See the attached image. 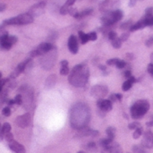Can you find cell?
Listing matches in <instances>:
<instances>
[{"label": "cell", "mask_w": 153, "mask_h": 153, "mask_svg": "<svg viewBox=\"0 0 153 153\" xmlns=\"http://www.w3.org/2000/svg\"><path fill=\"white\" fill-rule=\"evenodd\" d=\"M122 42H123V41L120 39V38H117L116 39H114V40H112V41H111V44H112L113 48H115L118 49V48H121V46H122Z\"/></svg>", "instance_id": "cell-26"}, {"label": "cell", "mask_w": 153, "mask_h": 153, "mask_svg": "<svg viewBox=\"0 0 153 153\" xmlns=\"http://www.w3.org/2000/svg\"><path fill=\"white\" fill-rule=\"evenodd\" d=\"M146 126H149V127H152V126H153V120H151V121L147 122V123H146Z\"/></svg>", "instance_id": "cell-53"}, {"label": "cell", "mask_w": 153, "mask_h": 153, "mask_svg": "<svg viewBox=\"0 0 153 153\" xmlns=\"http://www.w3.org/2000/svg\"><path fill=\"white\" fill-rule=\"evenodd\" d=\"M133 151H134V152L135 153H145L144 149L143 147L139 146V145H134L133 147Z\"/></svg>", "instance_id": "cell-33"}, {"label": "cell", "mask_w": 153, "mask_h": 153, "mask_svg": "<svg viewBox=\"0 0 153 153\" xmlns=\"http://www.w3.org/2000/svg\"><path fill=\"white\" fill-rule=\"evenodd\" d=\"M30 120H31L30 115L29 113H26L22 116L18 117L15 120V123L19 127L25 128V127L29 126V125L30 124Z\"/></svg>", "instance_id": "cell-12"}, {"label": "cell", "mask_w": 153, "mask_h": 153, "mask_svg": "<svg viewBox=\"0 0 153 153\" xmlns=\"http://www.w3.org/2000/svg\"><path fill=\"white\" fill-rule=\"evenodd\" d=\"M70 8H71V7L65 6V5L64 4L63 6H61V8H60V11H59V12H60V13H61L62 15H65V14L69 13Z\"/></svg>", "instance_id": "cell-30"}, {"label": "cell", "mask_w": 153, "mask_h": 153, "mask_svg": "<svg viewBox=\"0 0 153 153\" xmlns=\"http://www.w3.org/2000/svg\"><path fill=\"white\" fill-rule=\"evenodd\" d=\"M129 36H130V33L129 32H124L121 36H120V39L122 41H126L128 39H129Z\"/></svg>", "instance_id": "cell-40"}, {"label": "cell", "mask_w": 153, "mask_h": 153, "mask_svg": "<svg viewBox=\"0 0 153 153\" xmlns=\"http://www.w3.org/2000/svg\"><path fill=\"white\" fill-rule=\"evenodd\" d=\"M45 8H46V2L41 1V2H39V3L33 4L32 6H30V8L28 11V13H30L33 18L38 17L44 13Z\"/></svg>", "instance_id": "cell-10"}, {"label": "cell", "mask_w": 153, "mask_h": 153, "mask_svg": "<svg viewBox=\"0 0 153 153\" xmlns=\"http://www.w3.org/2000/svg\"><path fill=\"white\" fill-rule=\"evenodd\" d=\"M133 26V21L132 20H128L125 22H123L120 25V29L123 30H130V28Z\"/></svg>", "instance_id": "cell-24"}, {"label": "cell", "mask_w": 153, "mask_h": 153, "mask_svg": "<svg viewBox=\"0 0 153 153\" xmlns=\"http://www.w3.org/2000/svg\"><path fill=\"white\" fill-rule=\"evenodd\" d=\"M75 1H76V0H66L65 5V6H68V7H71V6L75 3Z\"/></svg>", "instance_id": "cell-43"}, {"label": "cell", "mask_w": 153, "mask_h": 153, "mask_svg": "<svg viewBox=\"0 0 153 153\" xmlns=\"http://www.w3.org/2000/svg\"><path fill=\"white\" fill-rule=\"evenodd\" d=\"M148 73L153 76V64L152 63H151V64H149V65H148Z\"/></svg>", "instance_id": "cell-44"}, {"label": "cell", "mask_w": 153, "mask_h": 153, "mask_svg": "<svg viewBox=\"0 0 153 153\" xmlns=\"http://www.w3.org/2000/svg\"><path fill=\"white\" fill-rule=\"evenodd\" d=\"M108 38L109 40L112 41V40H114V39H116L117 38V34L116 31L111 30V31H109V32L108 33Z\"/></svg>", "instance_id": "cell-31"}, {"label": "cell", "mask_w": 153, "mask_h": 153, "mask_svg": "<svg viewBox=\"0 0 153 153\" xmlns=\"http://www.w3.org/2000/svg\"><path fill=\"white\" fill-rule=\"evenodd\" d=\"M99 67L100 69L102 71V72H107V67L105 65H99Z\"/></svg>", "instance_id": "cell-51"}, {"label": "cell", "mask_w": 153, "mask_h": 153, "mask_svg": "<svg viewBox=\"0 0 153 153\" xmlns=\"http://www.w3.org/2000/svg\"><path fill=\"white\" fill-rule=\"evenodd\" d=\"M102 153H106V152H102Z\"/></svg>", "instance_id": "cell-58"}, {"label": "cell", "mask_w": 153, "mask_h": 153, "mask_svg": "<svg viewBox=\"0 0 153 153\" xmlns=\"http://www.w3.org/2000/svg\"><path fill=\"white\" fill-rule=\"evenodd\" d=\"M34 21V18L28 13L19 14L17 16L9 18L7 20H4L3 22V24L5 25H26L32 23Z\"/></svg>", "instance_id": "cell-5"}, {"label": "cell", "mask_w": 153, "mask_h": 153, "mask_svg": "<svg viewBox=\"0 0 153 153\" xmlns=\"http://www.w3.org/2000/svg\"><path fill=\"white\" fill-rule=\"evenodd\" d=\"M152 15H153V7H148V8H146V10H145V16H144V17L149 18V17H152Z\"/></svg>", "instance_id": "cell-38"}, {"label": "cell", "mask_w": 153, "mask_h": 153, "mask_svg": "<svg viewBox=\"0 0 153 153\" xmlns=\"http://www.w3.org/2000/svg\"><path fill=\"white\" fill-rule=\"evenodd\" d=\"M108 93V89L106 85H94L91 90V95L94 98L103 99Z\"/></svg>", "instance_id": "cell-9"}, {"label": "cell", "mask_w": 153, "mask_h": 153, "mask_svg": "<svg viewBox=\"0 0 153 153\" xmlns=\"http://www.w3.org/2000/svg\"><path fill=\"white\" fill-rule=\"evenodd\" d=\"M143 145L145 148L151 149L153 146V134L151 131H147L144 134L143 140Z\"/></svg>", "instance_id": "cell-15"}, {"label": "cell", "mask_w": 153, "mask_h": 153, "mask_svg": "<svg viewBox=\"0 0 153 153\" xmlns=\"http://www.w3.org/2000/svg\"><path fill=\"white\" fill-rule=\"evenodd\" d=\"M56 79H57V77H56V74H51V75H49V76L47 78L46 82H45V86H46V88H47V89H52V88L56 85Z\"/></svg>", "instance_id": "cell-17"}, {"label": "cell", "mask_w": 153, "mask_h": 153, "mask_svg": "<svg viewBox=\"0 0 153 153\" xmlns=\"http://www.w3.org/2000/svg\"><path fill=\"white\" fill-rule=\"evenodd\" d=\"M124 76H125V77H126V79L130 78V77L132 76V72H131V71H129V70L126 71V72L124 73Z\"/></svg>", "instance_id": "cell-46"}, {"label": "cell", "mask_w": 153, "mask_h": 153, "mask_svg": "<svg viewBox=\"0 0 153 153\" xmlns=\"http://www.w3.org/2000/svg\"><path fill=\"white\" fill-rule=\"evenodd\" d=\"M126 58H127L128 60H133V59H134V54H132V53H127V54L126 55Z\"/></svg>", "instance_id": "cell-48"}, {"label": "cell", "mask_w": 153, "mask_h": 153, "mask_svg": "<svg viewBox=\"0 0 153 153\" xmlns=\"http://www.w3.org/2000/svg\"><path fill=\"white\" fill-rule=\"evenodd\" d=\"M150 109V103L146 100H137L130 108V114L132 118L140 119L142 118Z\"/></svg>", "instance_id": "cell-3"}, {"label": "cell", "mask_w": 153, "mask_h": 153, "mask_svg": "<svg viewBox=\"0 0 153 153\" xmlns=\"http://www.w3.org/2000/svg\"><path fill=\"white\" fill-rule=\"evenodd\" d=\"M13 100H14V102H15V104H17V105H19V106L22 105V103H23L22 96V94H20V93H19V94H17Z\"/></svg>", "instance_id": "cell-29"}, {"label": "cell", "mask_w": 153, "mask_h": 153, "mask_svg": "<svg viewBox=\"0 0 153 153\" xmlns=\"http://www.w3.org/2000/svg\"><path fill=\"white\" fill-rule=\"evenodd\" d=\"M140 126H141V125H140L139 122H133V123H131V124L128 125V128L130 130H135V129H137Z\"/></svg>", "instance_id": "cell-32"}, {"label": "cell", "mask_w": 153, "mask_h": 153, "mask_svg": "<svg viewBox=\"0 0 153 153\" xmlns=\"http://www.w3.org/2000/svg\"><path fill=\"white\" fill-rule=\"evenodd\" d=\"M90 77V70L86 64H79L76 65L69 74L68 81L71 85L76 88L83 87L89 80Z\"/></svg>", "instance_id": "cell-2"}, {"label": "cell", "mask_w": 153, "mask_h": 153, "mask_svg": "<svg viewBox=\"0 0 153 153\" xmlns=\"http://www.w3.org/2000/svg\"><path fill=\"white\" fill-rule=\"evenodd\" d=\"M127 80H129V81H130V82H131L132 83H134V82H137L136 78H135L134 76H133V75H132V76H131L130 78H128Z\"/></svg>", "instance_id": "cell-50"}, {"label": "cell", "mask_w": 153, "mask_h": 153, "mask_svg": "<svg viewBox=\"0 0 153 153\" xmlns=\"http://www.w3.org/2000/svg\"><path fill=\"white\" fill-rule=\"evenodd\" d=\"M145 44H146V46H147V47H152V46L153 45V37L152 38H150V39L146 41V43H145Z\"/></svg>", "instance_id": "cell-47"}, {"label": "cell", "mask_w": 153, "mask_h": 153, "mask_svg": "<svg viewBox=\"0 0 153 153\" xmlns=\"http://www.w3.org/2000/svg\"><path fill=\"white\" fill-rule=\"evenodd\" d=\"M78 35H79V39H80V41L82 45L86 44L90 39H89V35L86 34L85 32H83L82 30H79L78 32Z\"/></svg>", "instance_id": "cell-22"}, {"label": "cell", "mask_w": 153, "mask_h": 153, "mask_svg": "<svg viewBox=\"0 0 153 153\" xmlns=\"http://www.w3.org/2000/svg\"><path fill=\"white\" fill-rule=\"evenodd\" d=\"M93 12V9L92 8H89V9H85V10H82V12H77L75 14H74V18L75 19H82L86 16H89Z\"/></svg>", "instance_id": "cell-18"}, {"label": "cell", "mask_w": 153, "mask_h": 153, "mask_svg": "<svg viewBox=\"0 0 153 153\" xmlns=\"http://www.w3.org/2000/svg\"><path fill=\"white\" fill-rule=\"evenodd\" d=\"M97 106L101 111L104 112H108L113 108L112 102L109 100H104V99H99L97 100Z\"/></svg>", "instance_id": "cell-14"}, {"label": "cell", "mask_w": 153, "mask_h": 153, "mask_svg": "<svg viewBox=\"0 0 153 153\" xmlns=\"http://www.w3.org/2000/svg\"><path fill=\"white\" fill-rule=\"evenodd\" d=\"M56 46L53 45L52 43L50 42H44V43H41L39 44L35 49H33L30 53V56L29 57L30 58H33L35 56H41L45 54H47L48 52H49L50 50H52Z\"/></svg>", "instance_id": "cell-7"}, {"label": "cell", "mask_w": 153, "mask_h": 153, "mask_svg": "<svg viewBox=\"0 0 153 153\" xmlns=\"http://www.w3.org/2000/svg\"><path fill=\"white\" fill-rule=\"evenodd\" d=\"M151 60H152V61H153V53H152V54H151Z\"/></svg>", "instance_id": "cell-55"}, {"label": "cell", "mask_w": 153, "mask_h": 153, "mask_svg": "<svg viewBox=\"0 0 153 153\" xmlns=\"http://www.w3.org/2000/svg\"><path fill=\"white\" fill-rule=\"evenodd\" d=\"M87 149L89 151H91V152H96L97 151V146H96V143H89L87 144Z\"/></svg>", "instance_id": "cell-36"}, {"label": "cell", "mask_w": 153, "mask_h": 153, "mask_svg": "<svg viewBox=\"0 0 153 153\" xmlns=\"http://www.w3.org/2000/svg\"><path fill=\"white\" fill-rule=\"evenodd\" d=\"M142 134H143V128L140 126L137 129H135V131L133 134V137H134V139H139V137H141Z\"/></svg>", "instance_id": "cell-28"}, {"label": "cell", "mask_w": 153, "mask_h": 153, "mask_svg": "<svg viewBox=\"0 0 153 153\" xmlns=\"http://www.w3.org/2000/svg\"><path fill=\"white\" fill-rule=\"evenodd\" d=\"M144 27H146V23H145V20L144 18H142L140 21H138L136 23L133 24V26L130 28V31H135L141 29H143Z\"/></svg>", "instance_id": "cell-20"}, {"label": "cell", "mask_w": 153, "mask_h": 153, "mask_svg": "<svg viewBox=\"0 0 153 153\" xmlns=\"http://www.w3.org/2000/svg\"><path fill=\"white\" fill-rule=\"evenodd\" d=\"M42 57L40 58V65L42 68L45 70H50L54 67L56 61L57 59V50L56 48L55 47L52 50L48 52L47 54L41 56Z\"/></svg>", "instance_id": "cell-6"}, {"label": "cell", "mask_w": 153, "mask_h": 153, "mask_svg": "<svg viewBox=\"0 0 153 153\" xmlns=\"http://www.w3.org/2000/svg\"><path fill=\"white\" fill-rule=\"evenodd\" d=\"M116 128L113 127V126H109L107 128L106 130V133H107V135H108V138L111 139V140H114L115 139V136H116Z\"/></svg>", "instance_id": "cell-23"}, {"label": "cell", "mask_w": 153, "mask_h": 153, "mask_svg": "<svg viewBox=\"0 0 153 153\" xmlns=\"http://www.w3.org/2000/svg\"><path fill=\"white\" fill-rule=\"evenodd\" d=\"M61 65V68H60V74L61 75H67L70 74V70H69V63L67 60H62L60 62Z\"/></svg>", "instance_id": "cell-19"}, {"label": "cell", "mask_w": 153, "mask_h": 153, "mask_svg": "<svg viewBox=\"0 0 153 153\" xmlns=\"http://www.w3.org/2000/svg\"><path fill=\"white\" fill-rule=\"evenodd\" d=\"M1 134H2V126L0 125V136H1Z\"/></svg>", "instance_id": "cell-56"}, {"label": "cell", "mask_w": 153, "mask_h": 153, "mask_svg": "<svg viewBox=\"0 0 153 153\" xmlns=\"http://www.w3.org/2000/svg\"><path fill=\"white\" fill-rule=\"evenodd\" d=\"M137 1H138V0H130V1H129V6H130V7L134 6Z\"/></svg>", "instance_id": "cell-49"}, {"label": "cell", "mask_w": 153, "mask_h": 153, "mask_svg": "<svg viewBox=\"0 0 153 153\" xmlns=\"http://www.w3.org/2000/svg\"><path fill=\"white\" fill-rule=\"evenodd\" d=\"M112 103L113 102H116L117 100V95L116 94H111L110 96H109V99H108Z\"/></svg>", "instance_id": "cell-45"}, {"label": "cell", "mask_w": 153, "mask_h": 153, "mask_svg": "<svg viewBox=\"0 0 153 153\" xmlns=\"http://www.w3.org/2000/svg\"><path fill=\"white\" fill-rule=\"evenodd\" d=\"M78 153H83V152H78Z\"/></svg>", "instance_id": "cell-57"}, {"label": "cell", "mask_w": 153, "mask_h": 153, "mask_svg": "<svg viewBox=\"0 0 153 153\" xmlns=\"http://www.w3.org/2000/svg\"><path fill=\"white\" fill-rule=\"evenodd\" d=\"M119 61V59L118 58H112V59H108V61H107V65H110V66H112V65H116L117 64V62Z\"/></svg>", "instance_id": "cell-37"}, {"label": "cell", "mask_w": 153, "mask_h": 153, "mask_svg": "<svg viewBox=\"0 0 153 153\" xmlns=\"http://www.w3.org/2000/svg\"><path fill=\"white\" fill-rule=\"evenodd\" d=\"M88 35H89V39L91 40V41H95V40L98 39L97 33H96L95 31H91V32H90Z\"/></svg>", "instance_id": "cell-39"}, {"label": "cell", "mask_w": 153, "mask_h": 153, "mask_svg": "<svg viewBox=\"0 0 153 153\" xmlns=\"http://www.w3.org/2000/svg\"><path fill=\"white\" fill-rule=\"evenodd\" d=\"M68 48H69V51L72 53V54H77L78 51H79V43H78V39L76 38V36L74 35H71L68 39Z\"/></svg>", "instance_id": "cell-11"}, {"label": "cell", "mask_w": 153, "mask_h": 153, "mask_svg": "<svg viewBox=\"0 0 153 153\" xmlns=\"http://www.w3.org/2000/svg\"><path fill=\"white\" fill-rule=\"evenodd\" d=\"M9 148L14 153H26L24 146L14 140L12 141L11 143H9Z\"/></svg>", "instance_id": "cell-16"}, {"label": "cell", "mask_w": 153, "mask_h": 153, "mask_svg": "<svg viewBox=\"0 0 153 153\" xmlns=\"http://www.w3.org/2000/svg\"><path fill=\"white\" fill-rule=\"evenodd\" d=\"M18 40V38L14 35H9V37L2 43H0V48L3 50H9Z\"/></svg>", "instance_id": "cell-13"}, {"label": "cell", "mask_w": 153, "mask_h": 153, "mask_svg": "<svg viewBox=\"0 0 153 153\" xmlns=\"http://www.w3.org/2000/svg\"><path fill=\"white\" fill-rule=\"evenodd\" d=\"M126 65H127L126 62L124 61V60H120V59H119V61L117 62V64L116 65L117 68H118V69H123V68H125Z\"/></svg>", "instance_id": "cell-34"}, {"label": "cell", "mask_w": 153, "mask_h": 153, "mask_svg": "<svg viewBox=\"0 0 153 153\" xmlns=\"http://www.w3.org/2000/svg\"><path fill=\"white\" fill-rule=\"evenodd\" d=\"M123 18V12L120 9L106 12L100 18L103 26H112Z\"/></svg>", "instance_id": "cell-4"}, {"label": "cell", "mask_w": 153, "mask_h": 153, "mask_svg": "<svg viewBox=\"0 0 153 153\" xmlns=\"http://www.w3.org/2000/svg\"><path fill=\"white\" fill-rule=\"evenodd\" d=\"M5 8H6V5H5L4 4H0V12L4 11V10H5Z\"/></svg>", "instance_id": "cell-52"}, {"label": "cell", "mask_w": 153, "mask_h": 153, "mask_svg": "<svg viewBox=\"0 0 153 153\" xmlns=\"http://www.w3.org/2000/svg\"><path fill=\"white\" fill-rule=\"evenodd\" d=\"M11 125L9 123H4L3 126H2V134H6L8 133L11 132Z\"/></svg>", "instance_id": "cell-25"}, {"label": "cell", "mask_w": 153, "mask_h": 153, "mask_svg": "<svg viewBox=\"0 0 153 153\" xmlns=\"http://www.w3.org/2000/svg\"><path fill=\"white\" fill-rule=\"evenodd\" d=\"M91 119L89 107L82 102H78L73 106L70 111V125L74 129L82 130L87 126Z\"/></svg>", "instance_id": "cell-1"}, {"label": "cell", "mask_w": 153, "mask_h": 153, "mask_svg": "<svg viewBox=\"0 0 153 153\" xmlns=\"http://www.w3.org/2000/svg\"><path fill=\"white\" fill-rule=\"evenodd\" d=\"M4 135H5V140L8 142V143H11L12 141H13V134H11V132L6 134H4Z\"/></svg>", "instance_id": "cell-41"}, {"label": "cell", "mask_w": 153, "mask_h": 153, "mask_svg": "<svg viewBox=\"0 0 153 153\" xmlns=\"http://www.w3.org/2000/svg\"><path fill=\"white\" fill-rule=\"evenodd\" d=\"M132 86H133V83H132L129 80H126V81L123 83V85H122V90H123L124 91H129V90L132 88Z\"/></svg>", "instance_id": "cell-27"}, {"label": "cell", "mask_w": 153, "mask_h": 153, "mask_svg": "<svg viewBox=\"0 0 153 153\" xmlns=\"http://www.w3.org/2000/svg\"><path fill=\"white\" fill-rule=\"evenodd\" d=\"M111 2L112 0H104L103 2L100 3V10L101 12H108L109 10V7H110V4H111Z\"/></svg>", "instance_id": "cell-21"}, {"label": "cell", "mask_w": 153, "mask_h": 153, "mask_svg": "<svg viewBox=\"0 0 153 153\" xmlns=\"http://www.w3.org/2000/svg\"><path fill=\"white\" fill-rule=\"evenodd\" d=\"M117 95V100H122V98H123V96L121 95V94H119V93H117V94H116Z\"/></svg>", "instance_id": "cell-54"}, {"label": "cell", "mask_w": 153, "mask_h": 153, "mask_svg": "<svg viewBox=\"0 0 153 153\" xmlns=\"http://www.w3.org/2000/svg\"><path fill=\"white\" fill-rule=\"evenodd\" d=\"M7 79H1L0 80V93H1V91H2V90H3V87L4 86V84L7 82Z\"/></svg>", "instance_id": "cell-42"}, {"label": "cell", "mask_w": 153, "mask_h": 153, "mask_svg": "<svg viewBox=\"0 0 153 153\" xmlns=\"http://www.w3.org/2000/svg\"><path fill=\"white\" fill-rule=\"evenodd\" d=\"M20 91L22 96V100H23V103L22 105L24 106V108L26 109H30L32 105H33V93L32 91L26 85L22 86L20 89Z\"/></svg>", "instance_id": "cell-8"}, {"label": "cell", "mask_w": 153, "mask_h": 153, "mask_svg": "<svg viewBox=\"0 0 153 153\" xmlns=\"http://www.w3.org/2000/svg\"><path fill=\"white\" fill-rule=\"evenodd\" d=\"M2 114L4 117H10V115H11V108H10V107L6 106L5 108H4L3 110H2Z\"/></svg>", "instance_id": "cell-35"}]
</instances>
